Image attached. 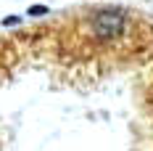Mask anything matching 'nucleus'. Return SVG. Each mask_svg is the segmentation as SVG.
Listing matches in <instances>:
<instances>
[{
	"instance_id": "1",
	"label": "nucleus",
	"mask_w": 153,
	"mask_h": 151,
	"mask_svg": "<svg viewBox=\"0 0 153 151\" xmlns=\"http://www.w3.org/2000/svg\"><path fill=\"white\" fill-rule=\"evenodd\" d=\"M124 29V11L119 8H106L100 14H92L90 19V32L98 40H111Z\"/></svg>"
},
{
	"instance_id": "2",
	"label": "nucleus",
	"mask_w": 153,
	"mask_h": 151,
	"mask_svg": "<svg viewBox=\"0 0 153 151\" xmlns=\"http://www.w3.org/2000/svg\"><path fill=\"white\" fill-rule=\"evenodd\" d=\"M45 11H48L45 5H32V8H29V14H32V16H34V14H37V16H42Z\"/></svg>"
}]
</instances>
